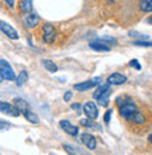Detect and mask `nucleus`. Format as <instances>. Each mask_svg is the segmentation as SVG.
I'll return each instance as SVG.
<instances>
[{"instance_id": "nucleus-1", "label": "nucleus", "mask_w": 152, "mask_h": 155, "mask_svg": "<svg viewBox=\"0 0 152 155\" xmlns=\"http://www.w3.org/2000/svg\"><path fill=\"white\" fill-rule=\"evenodd\" d=\"M117 104H118L120 114L123 116V117H127V116L132 114L134 111H137L135 103L132 102L130 97H127V96H123V97L117 99Z\"/></svg>"}, {"instance_id": "nucleus-2", "label": "nucleus", "mask_w": 152, "mask_h": 155, "mask_svg": "<svg viewBox=\"0 0 152 155\" xmlns=\"http://www.w3.org/2000/svg\"><path fill=\"white\" fill-rule=\"evenodd\" d=\"M93 97L97 99V102L102 104V106L106 107L108 104V100H110V85H100L96 92L93 93Z\"/></svg>"}, {"instance_id": "nucleus-3", "label": "nucleus", "mask_w": 152, "mask_h": 155, "mask_svg": "<svg viewBox=\"0 0 152 155\" xmlns=\"http://www.w3.org/2000/svg\"><path fill=\"white\" fill-rule=\"evenodd\" d=\"M2 81H16V74L6 59H0V82Z\"/></svg>"}, {"instance_id": "nucleus-4", "label": "nucleus", "mask_w": 152, "mask_h": 155, "mask_svg": "<svg viewBox=\"0 0 152 155\" xmlns=\"http://www.w3.org/2000/svg\"><path fill=\"white\" fill-rule=\"evenodd\" d=\"M57 38V30L52 24H44L42 27V40L45 41L47 44H52L53 41Z\"/></svg>"}, {"instance_id": "nucleus-5", "label": "nucleus", "mask_w": 152, "mask_h": 155, "mask_svg": "<svg viewBox=\"0 0 152 155\" xmlns=\"http://www.w3.org/2000/svg\"><path fill=\"white\" fill-rule=\"evenodd\" d=\"M0 111H2L3 114L11 116V117H17V116L20 114V111L16 109V106H13L11 103L3 102V100H0Z\"/></svg>"}, {"instance_id": "nucleus-6", "label": "nucleus", "mask_w": 152, "mask_h": 155, "mask_svg": "<svg viewBox=\"0 0 152 155\" xmlns=\"http://www.w3.org/2000/svg\"><path fill=\"white\" fill-rule=\"evenodd\" d=\"M83 111H85L86 117L87 118H92V120H96V118H97V116H99L97 106H96V103H93V102L85 103V106H83Z\"/></svg>"}, {"instance_id": "nucleus-7", "label": "nucleus", "mask_w": 152, "mask_h": 155, "mask_svg": "<svg viewBox=\"0 0 152 155\" xmlns=\"http://www.w3.org/2000/svg\"><path fill=\"white\" fill-rule=\"evenodd\" d=\"M100 82H102L100 78H95V79H90V81L83 82V83H76V85H75V90H78V92H83V90L92 89V87L100 85Z\"/></svg>"}, {"instance_id": "nucleus-8", "label": "nucleus", "mask_w": 152, "mask_h": 155, "mask_svg": "<svg viewBox=\"0 0 152 155\" xmlns=\"http://www.w3.org/2000/svg\"><path fill=\"white\" fill-rule=\"evenodd\" d=\"M0 31L3 34H6V35H7L8 38H11V40H17V38H18V33L13 28L11 25L7 24V23H4V21H0Z\"/></svg>"}, {"instance_id": "nucleus-9", "label": "nucleus", "mask_w": 152, "mask_h": 155, "mask_svg": "<svg viewBox=\"0 0 152 155\" xmlns=\"http://www.w3.org/2000/svg\"><path fill=\"white\" fill-rule=\"evenodd\" d=\"M59 126H61V128L63 131H65L66 134H69V135H78L79 134V128L76 126H73V124H70L68 120H62L61 123H59Z\"/></svg>"}, {"instance_id": "nucleus-10", "label": "nucleus", "mask_w": 152, "mask_h": 155, "mask_svg": "<svg viewBox=\"0 0 152 155\" xmlns=\"http://www.w3.org/2000/svg\"><path fill=\"white\" fill-rule=\"evenodd\" d=\"M24 23L28 28H34V27H37V25L40 24V16L35 14V13H33V12L28 13L24 18Z\"/></svg>"}, {"instance_id": "nucleus-11", "label": "nucleus", "mask_w": 152, "mask_h": 155, "mask_svg": "<svg viewBox=\"0 0 152 155\" xmlns=\"http://www.w3.org/2000/svg\"><path fill=\"white\" fill-rule=\"evenodd\" d=\"M127 81V78L124 76L123 74H118V72H115V74L110 75L107 82H108V85H124Z\"/></svg>"}, {"instance_id": "nucleus-12", "label": "nucleus", "mask_w": 152, "mask_h": 155, "mask_svg": "<svg viewBox=\"0 0 152 155\" xmlns=\"http://www.w3.org/2000/svg\"><path fill=\"white\" fill-rule=\"evenodd\" d=\"M82 143L85 144V145H86V148H89V150H95L96 145H97L96 138L92 134H87V133H85V134L82 135Z\"/></svg>"}, {"instance_id": "nucleus-13", "label": "nucleus", "mask_w": 152, "mask_h": 155, "mask_svg": "<svg viewBox=\"0 0 152 155\" xmlns=\"http://www.w3.org/2000/svg\"><path fill=\"white\" fill-rule=\"evenodd\" d=\"M13 103H14V106H16V109L20 113H25L27 110H30L28 107V103L25 102L24 99H20V97H16L14 100H13Z\"/></svg>"}, {"instance_id": "nucleus-14", "label": "nucleus", "mask_w": 152, "mask_h": 155, "mask_svg": "<svg viewBox=\"0 0 152 155\" xmlns=\"http://www.w3.org/2000/svg\"><path fill=\"white\" fill-rule=\"evenodd\" d=\"M125 118H127V120H130V121H132V123H135V124H144V123H145L144 114H142V113H140V111H134L132 114L127 116Z\"/></svg>"}, {"instance_id": "nucleus-15", "label": "nucleus", "mask_w": 152, "mask_h": 155, "mask_svg": "<svg viewBox=\"0 0 152 155\" xmlns=\"http://www.w3.org/2000/svg\"><path fill=\"white\" fill-rule=\"evenodd\" d=\"M20 10L24 14L33 12V0H20Z\"/></svg>"}, {"instance_id": "nucleus-16", "label": "nucleus", "mask_w": 152, "mask_h": 155, "mask_svg": "<svg viewBox=\"0 0 152 155\" xmlns=\"http://www.w3.org/2000/svg\"><path fill=\"white\" fill-rule=\"evenodd\" d=\"M140 8L145 13L152 12V0H140Z\"/></svg>"}, {"instance_id": "nucleus-17", "label": "nucleus", "mask_w": 152, "mask_h": 155, "mask_svg": "<svg viewBox=\"0 0 152 155\" xmlns=\"http://www.w3.org/2000/svg\"><path fill=\"white\" fill-rule=\"evenodd\" d=\"M27 79H28V74L25 72V71H21L20 72V75L16 78V83H17V86H23L27 82Z\"/></svg>"}, {"instance_id": "nucleus-18", "label": "nucleus", "mask_w": 152, "mask_h": 155, "mask_svg": "<svg viewBox=\"0 0 152 155\" xmlns=\"http://www.w3.org/2000/svg\"><path fill=\"white\" fill-rule=\"evenodd\" d=\"M23 114H24V117L27 118V120H28L30 123H34V124H37V123L40 121V118H38V116L35 114V113H33L31 110H27L25 113H23Z\"/></svg>"}, {"instance_id": "nucleus-19", "label": "nucleus", "mask_w": 152, "mask_h": 155, "mask_svg": "<svg viewBox=\"0 0 152 155\" xmlns=\"http://www.w3.org/2000/svg\"><path fill=\"white\" fill-rule=\"evenodd\" d=\"M80 126H83V127H86V128H97V124L95 123V120H92V118H82L80 120Z\"/></svg>"}, {"instance_id": "nucleus-20", "label": "nucleus", "mask_w": 152, "mask_h": 155, "mask_svg": "<svg viewBox=\"0 0 152 155\" xmlns=\"http://www.w3.org/2000/svg\"><path fill=\"white\" fill-rule=\"evenodd\" d=\"M42 64H44V66L47 68V71H50V72H52V74H55V72L58 71V66L55 65L52 61H50V59H44Z\"/></svg>"}, {"instance_id": "nucleus-21", "label": "nucleus", "mask_w": 152, "mask_h": 155, "mask_svg": "<svg viewBox=\"0 0 152 155\" xmlns=\"http://www.w3.org/2000/svg\"><path fill=\"white\" fill-rule=\"evenodd\" d=\"M135 45H138V47H152V41H135L134 42Z\"/></svg>"}, {"instance_id": "nucleus-22", "label": "nucleus", "mask_w": 152, "mask_h": 155, "mask_svg": "<svg viewBox=\"0 0 152 155\" xmlns=\"http://www.w3.org/2000/svg\"><path fill=\"white\" fill-rule=\"evenodd\" d=\"M10 127H11V124H10V123L0 120V131H6V130H8Z\"/></svg>"}, {"instance_id": "nucleus-23", "label": "nucleus", "mask_w": 152, "mask_h": 155, "mask_svg": "<svg viewBox=\"0 0 152 155\" xmlns=\"http://www.w3.org/2000/svg\"><path fill=\"white\" fill-rule=\"evenodd\" d=\"M130 66H132V68H135L137 71H140V69H141L140 62L137 61V59H132V61H130Z\"/></svg>"}, {"instance_id": "nucleus-24", "label": "nucleus", "mask_w": 152, "mask_h": 155, "mask_svg": "<svg viewBox=\"0 0 152 155\" xmlns=\"http://www.w3.org/2000/svg\"><path fill=\"white\" fill-rule=\"evenodd\" d=\"M111 113H113V111L108 109V110L106 111V114H104V123H106V124H108V123H110V120H111Z\"/></svg>"}, {"instance_id": "nucleus-25", "label": "nucleus", "mask_w": 152, "mask_h": 155, "mask_svg": "<svg viewBox=\"0 0 152 155\" xmlns=\"http://www.w3.org/2000/svg\"><path fill=\"white\" fill-rule=\"evenodd\" d=\"M63 148H65L66 152H68L69 155H78V154H76V151H73V150H72V147H70V145H63Z\"/></svg>"}, {"instance_id": "nucleus-26", "label": "nucleus", "mask_w": 152, "mask_h": 155, "mask_svg": "<svg viewBox=\"0 0 152 155\" xmlns=\"http://www.w3.org/2000/svg\"><path fill=\"white\" fill-rule=\"evenodd\" d=\"M63 99H65V102H69L70 99H72V92H66L65 96H63Z\"/></svg>"}, {"instance_id": "nucleus-27", "label": "nucleus", "mask_w": 152, "mask_h": 155, "mask_svg": "<svg viewBox=\"0 0 152 155\" xmlns=\"http://www.w3.org/2000/svg\"><path fill=\"white\" fill-rule=\"evenodd\" d=\"M6 3H7L8 7H14V3H16V0H4Z\"/></svg>"}, {"instance_id": "nucleus-28", "label": "nucleus", "mask_w": 152, "mask_h": 155, "mask_svg": "<svg viewBox=\"0 0 152 155\" xmlns=\"http://www.w3.org/2000/svg\"><path fill=\"white\" fill-rule=\"evenodd\" d=\"M72 109H73V110H79V109H80V104H78V103H73V104H72Z\"/></svg>"}, {"instance_id": "nucleus-29", "label": "nucleus", "mask_w": 152, "mask_h": 155, "mask_svg": "<svg viewBox=\"0 0 152 155\" xmlns=\"http://www.w3.org/2000/svg\"><path fill=\"white\" fill-rule=\"evenodd\" d=\"M149 141H151V143H152V134L149 135Z\"/></svg>"}]
</instances>
